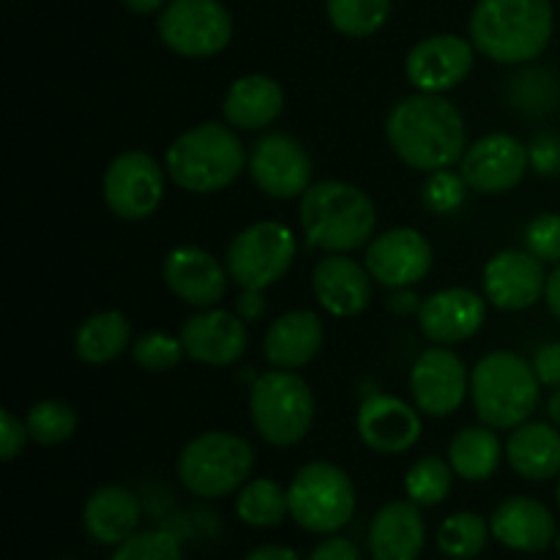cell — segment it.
<instances>
[{"mask_svg": "<svg viewBox=\"0 0 560 560\" xmlns=\"http://www.w3.org/2000/svg\"><path fill=\"white\" fill-rule=\"evenodd\" d=\"M162 277L170 293L195 310L217 306L228 293V284L233 282L228 266H222L219 257L195 244H180L170 249L164 257Z\"/></svg>", "mask_w": 560, "mask_h": 560, "instance_id": "d6986e66", "label": "cell"}, {"mask_svg": "<svg viewBox=\"0 0 560 560\" xmlns=\"http://www.w3.org/2000/svg\"><path fill=\"white\" fill-rule=\"evenodd\" d=\"M410 397L421 416L446 419L470 397V372L448 345H432L410 366Z\"/></svg>", "mask_w": 560, "mask_h": 560, "instance_id": "7c38bea8", "label": "cell"}, {"mask_svg": "<svg viewBox=\"0 0 560 560\" xmlns=\"http://www.w3.org/2000/svg\"><path fill=\"white\" fill-rule=\"evenodd\" d=\"M545 262L528 249H501L485 262L481 290L501 312H525L545 301Z\"/></svg>", "mask_w": 560, "mask_h": 560, "instance_id": "2e32d148", "label": "cell"}, {"mask_svg": "<svg viewBox=\"0 0 560 560\" xmlns=\"http://www.w3.org/2000/svg\"><path fill=\"white\" fill-rule=\"evenodd\" d=\"M476 52L501 66H528L541 58L556 33L552 0H476L470 14Z\"/></svg>", "mask_w": 560, "mask_h": 560, "instance_id": "7a4b0ae2", "label": "cell"}, {"mask_svg": "<svg viewBox=\"0 0 560 560\" xmlns=\"http://www.w3.org/2000/svg\"><path fill=\"white\" fill-rule=\"evenodd\" d=\"M506 454L498 430L487 424H470L448 443V463L463 481H487L501 468Z\"/></svg>", "mask_w": 560, "mask_h": 560, "instance_id": "f546056e", "label": "cell"}, {"mask_svg": "<svg viewBox=\"0 0 560 560\" xmlns=\"http://www.w3.org/2000/svg\"><path fill=\"white\" fill-rule=\"evenodd\" d=\"M427 545V523L413 501H388L372 517L370 552L375 560H419Z\"/></svg>", "mask_w": 560, "mask_h": 560, "instance_id": "d4e9b609", "label": "cell"}, {"mask_svg": "<svg viewBox=\"0 0 560 560\" xmlns=\"http://www.w3.org/2000/svg\"><path fill=\"white\" fill-rule=\"evenodd\" d=\"M164 173L167 170L148 151L131 148L118 153L104 170V206L124 222H145L164 200Z\"/></svg>", "mask_w": 560, "mask_h": 560, "instance_id": "8fae6325", "label": "cell"}, {"mask_svg": "<svg viewBox=\"0 0 560 560\" xmlns=\"http://www.w3.org/2000/svg\"><path fill=\"white\" fill-rule=\"evenodd\" d=\"M244 142L230 124L191 126L170 142L164 170L178 189L189 195H217L233 186L246 167Z\"/></svg>", "mask_w": 560, "mask_h": 560, "instance_id": "277c9868", "label": "cell"}, {"mask_svg": "<svg viewBox=\"0 0 560 560\" xmlns=\"http://www.w3.org/2000/svg\"><path fill=\"white\" fill-rule=\"evenodd\" d=\"M547 419L560 430V386L552 388L550 399H547Z\"/></svg>", "mask_w": 560, "mask_h": 560, "instance_id": "f907efd6", "label": "cell"}, {"mask_svg": "<svg viewBox=\"0 0 560 560\" xmlns=\"http://www.w3.org/2000/svg\"><path fill=\"white\" fill-rule=\"evenodd\" d=\"M299 255L293 230L273 219L249 224L230 241L224 266L241 290H268L284 279Z\"/></svg>", "mask_w": 560, "mask_h": 560, "instance_id": "9c48e42d", "label": "cell"}, {"mask_svg": "<svg viewBox=\"0 0 560 560\" xmlns=\"http://www.w3.org/2000/svg\"><path fill=\"white\" fill-rule=\"evenodd\" d=\"M541 399V383L530 361L514 350H492L470 370V402L481 424L514 430L530 421Z\"/></svg>", "mask_w": 560, "mask_h": 560, "instance_id": "5b68a950", "label": "cell"}, {"mask_svg": "<svg viewBox=\"0 0 560 560\" xmlns=\"http://www.w3.org/2000/svg\"><path fill=\"white\" fill-rule=\"evenodd\" d=\"M252 180L273 200H295L312 186V156L293 135L266 131L246 159Z\"/></svg>", "mask_w": 560, "mask_h": 560, "instance_id": "4fadbf2b", "label": "cell"}, {"mask_svg": "<svg viewBox=\"0 0 560 560\" xmlns=\"http://www.w3.org/2000/svg\"><path fill=\"white\" fill-rule=\"evenodd\" d=\"M290 517L299 528L317 536H334L353 520L355 487L334 463H306L288 487Z\"/></svg>", "mask_w": 560, "mask_h": 560, "instance_id": "ba28073f", "label": "cell"}, {"mask_svg": "<svg viewBox=\"0 0 560 560\" xmlns=\"http://www.w3.org/2000/svg\"><path fill=\"white\" fill-rule=\"evenodd\" d=\"M386 140L402 164L421 173H438L463 162L468 131L457 104L441 93L416 91L392 107Z\"/></svg>", "mask_w": 560, "mask_h": 560, "instance_id": "6da1fadb", "label": "cell"}, {"mask_svg": "<svg viewBox=\"0 0 560 560\" xmlns=\"http://www.w3.org/2000/svg\"><path fill=\"white\" fill-rule=\"evenodd\" d=\"M131 348V323L124 312L104 310L85 317L74 334V353L82 364L102 366Z\"/></svg>", "mask_w": 560, "mask_h": 560, "instance_id": "f1b7e54d", "label": "cell"}, {"mask_svg": "<svg viewBox=\"0 0 560 560\" xmlns=\"http://www.w3.org/2000/svg\"><path fill=\"white\" fill-rule=\"evenodd\" d=\"M364 266L383 288H413L430 273L432 244L421 230L392 228L366 244Z\"/></svg>", "mask_w": 560, "mask_h": 560, "instance_id": "e0dca14e", "label": "cell"}, {"mask_svg": "<svg viewBox=\"0 0 560 560\" xmlns=\"http://www.w3.org/2000/svg\"><path fill=\"white\" fill-rule=\"evenodd\" d=\"M468 189L470 186L465 184L463 173H454L452 167L438 170V173H430V178L421 186V202L432 213H454L463 208Z\"/></svg>", "mask_w": 560, "mask_h": 560, "instance_id": "f35d334b", "label": "cell"}, {"mask_svg": "<svg viewBox=\"0 0 560 560\" xmlns=\"http://www.w3.org/2000/svg\"><path fill=\"white\" fill-rule=\"evenodd\" d=\"M312 293L334 317H355L372 301V273L350 255H326L312 268Z\"/></svg>", "mask_w": 560, "mask_h": 560, "instance_id": "7402d4cb", "label": "cell"}, {"mask_svg": "<svg viewBox=\"0 0 560 560\" xmlns=\"http://www.w3.org/2000/svg\"><path fill=\"white\" fill-rule=\"evenodd\" d=\"M142 520L140 501L129 487L104 485L88 495L82 506V525L88 536L104 547H118L137 534Z\"/></svg>", "mask_w": 560, "mask_h": 560, "instance_id": "484cf974", "label": "cell"}, {"mask_svg": "<svg viewBox=\"0 0 560 560\" xmlns=\"http://www.w3.org/2000/svg\"><path fill=\"white\" fill-rule=\"evenodd\" d=\"M315 394L293 370H268L252 383L249 416L255 432L277 448H290L315 424Z\"/></svg>", "mask_w": 560, "mask_h": 560, "instance_id": "52a82bcc", "label": "cell"}, {"mask_svg": "<svg viewBox=\"0 0 560 560\" xmlns=\"http://www.w3.org/2000/svg\"><path fill=\"white\" fill-rule=\"evenodd\" d=\"M545 304L550 315L560 323V266L547 273V288H545Z\"/></svg>", "mask_w": 560, "mask_h": 560, "instance_id": "7dc6e473", "label": "cell"}, {"mask_svg": "<svg viewBox=\"0 0 560 560\" xmlns=\"http://www.w3.org/2000/svg\"><path fill=\"white\" fill-rule=\"evenodd\" d=\"M186 350L180 337L164 331H148L131 342V361L145 372H170L184 361Z\"/></svg>", "mask_w": 560, "mask_h": 560, "instance_id": "8d00e7d4", "label": "cell"}, {"mask_svg": "<svg viewBox=\"0 0 560 560\" xmlns=\"http://www.w3.org/2000/svg\"><path fill=\"white\" fill-rule=\"evenodd\" d=\"M530 170L528 145L514 135L492 131L465 148L459 162L465 184L479 195H506L525 180Z\"/></svg>", "mask_w": 560, "mask_h": 560, "instance_id": "5bb4252c", "label": "cell"}, {"mask_svg": "<svg viewBox=\"0 0 560 560\" xmlns=\"http://www.w3.org/2000/svg\"><path fill=\"white\" fill-rule=\"evenodd\" d=\"M235 312L244 317L246 323H257L266 315V301H262L260 290H241L235 299Z\"/></svg>", "mask_w": 560, "mask_h": 560, "instance_id": "f6af8a7d", "label": "cell"}, {"mask_svg": "<svg viewBox=\"0 0 560 560\" xmlns=\"http://www.w3.org/2000/svg\"><path fill=\"white\" fill-rule=\"evenodd\" d=\"M31 441L25 421L16 419L9 408L0 410V459L11 463L25 452V443Z\"/></svg>", "mask_w": 560, "mask_h": 560, "instance_id": "b9f144b4", "label": "cell"}, {"mask_svg": "<svg viewBox=\"0 0 560 560\" xmlns=\"http://www.w3.org/2000/svg\"><path fill=\"white\" fill-rule=\"evenodd\" d=\"M476 47L457 33H435L410 47L405 77L419 93H448L474 71Z\"/></svg>", "mask_w": 560, "mask_h": 560, "instance_id": "9a60e30c", "label": "cell"}, {"mask_svg": "<svg viewBox=\"0 0 560 560\" xmlns=\"http://www.w3.org/2000/svg\"><path fill=\"white\" fill-rule=\"evenodd\" d=\"M556 498H558V506H560V481H558V490H556Z\"/></svg>", "mask_w": 560, "mask_h": 560, "instance_id": "f5cc1de1", "label": "cell"}, {"mask_svg": "<svg viewBox=\"0 0 560 560\" xmlns=\"http://www.w3.org/2000/svg\"><path fill=\"white\" fill-rule=\"evenodd\" d=\"M355 430L375 454H405L421 438V410L394 394H372L361 402Z\"/></svg>", "mask_w": 560, "mask_h": 560, "instance_id": "44dd1931", "label": "cell"}, {"mask_svg": "<svg viewBox=\"0 0 560 560\" xmlns=\"http://www.w3.org/2000/svg\"><path fill=\"white\" fill-rule=\"evenodd\" d=\"M27 435L38 446H60L77 432V413L60 399H42L25 413Z\"/></svg>", "mask_w": 560, "mask_h": 560, "instance_id": "d590c367", "label": "cell"}, {"mask_svg": "<svg viewBox=\"0 0 560 560\" xmlns=\"http://www.w3.org/2000/svg\"><path fill=\"white\" fill-rule=\"evenodd\" d=\"M556 550H558V556H560V528H558V534H556Z\"/></svg>", "mask_w": 560, "mask_h": 560, "instance_id": "816d5d0a", "label": "cell"}, {"mask_svg": "<svg viewBox=\"0 0 560 560\" xmlns=\"http://www.w3.org/2000/svg\"><path fill=\"white\" fill-rule=\"evenodd\" d=\"M326 326L312 310H290L279 315L262 337V355L277 370H301L323 348Z\"/></svg>", "mask_w": 560, "mask_h": 560, "instance_id": "cb8c5ba5", "label": "cell"}, {"mask_svg": "<svg viewBox=\"0 0 560 560\" xmlns=\"http://www.w3.org/2000/svg\"><path fill=\"white\" fill-rule=\"evenodd\" d=\"M306 560H364L361 558L359 547L350 539H342V536H328L326 541L315 547Z\"/></svg>", "mask_w": 560, "mask_h": 560, "instance_id": "ee69618b", "label": "cell"}, {"mask_svg": "<svg viewBox=\"0 0 560 560\" xmlns=\"http://www.w3.org/2000/svg\"><path fill=\"white\" fill-rule=\"evenodd\" d=\"M534 370L536 377H539L541 386L558 388L560 386V339L556 342H545L539 350L534 353Z\"/></svg>", "mask_w": 560, "mask_h": 560, "instance_id": "7bdbcfd3", "label": "cell"}, {"mask_svg": "<svg viewBox=\"0 0 560 560\" xmlns=\"http://www.w3.org/2000/svg\"><path fill=\"white\" fill-rule=\"evenodd\" d=\"M490 301L470 288H443L427 295L416 312L419 331L432 345H459L481 331Z\"/></svg>", "mask_w": 560, "mask_h": 560, "instance_id": "ffe728a7", "label": "cell"}, {"mask_svg": "<svg viewBox=\"0 0 560 560\" xmlns=\"http://www.w3.org/2000/svg\"><path fill=\"white\" fill-rule=\"evenodd\" d=\"M394 0H326L328 22L348 38L375 36L388 22Z\"/></svg>", "mask_w": 560, "mask_h": 560, "instance_id": "d6a6232c", "label": "cell"}, {"mask_svg": "<svg viewBox=\"0 0 560 560\" xmlns=\"http://www.w3.org/2000/svg\"><path fill=\"white\" fill-rule=\"evenodd\" d=\"M530 156V170L545 178H552V175L560 173V137L552 135V131H541L530 140L528 145Z\"/></svg>", "mask_w": 560, "mask_h": 560, "instance_id": "60d3db41", "label": "cell"}, {"mask_svg": "<svg viewBox=\"0 0 560 560\" xmlns=\"http://www.w3.org/2000/svg\"><path fill=\"white\" fill-rule=\"evenodd\" d=\"M284 113V88L268 74H244L228 88L222 102L224 124L235 131H260Z\"/></svg>", "mask_w": 560, "mask_h": 560, "instance_id": "4316f807", "label": "cell"}, {"mask_svg": "<svg viewBox=\"0 0 560 560\" xmlns=\"http://www.w3.org/2000/svg\"><path fill=\"white\" fill-rule=\"evenodd\" d=\"M421 301L410 293V288L394 290V295L388 299V310L399 312V315H410V312H419Z\"/></svg>", "mask_w": 560, "mask_h": 560, "instance_id": "c3c4849f", "label": "cell"}, {"mask_svg": "<svg viewBox=\"0 0 560 560\" xmlns=\"http://www.w3.org/2000/svg\"><path fill=\"white\" fill-rule=\"evenodd\" d=\"M255 470V448L228 430H208L191 438L178 454V479L191 495L217 501L238 492Z\"/></svg>", "mask_w": 560, "mask_h": 560, "instance_id": "8992f818", "label": "cell"}, {"mask_svg": "<svg viewBox=\"0 0 560 560\" xmlns=\"http://www.w3.org/2000/svg\"><path fill=\"white\" fill-rule=\"evenodd\" d=\"M492 536L490 520L476 512H457L446 517L438 528V550L452 560H474L481 556L487 539Z\"/></svg>", "mask_w": 560, "mask_h": 560, "instance_id": "836d02e7", "label": "cell"}, {"mask_svg": "<svg viewBox=\"0 0 560 560\" xmlns=\"http://www.w3.org/2000/svg\"><path fill=\"white\" fill-rule=\"evenodd\" d=\"M525 249L541 262L560 266V213H536L525 228Z\"/></svg>", "mask_w": 560, "mask_h": 560, "instance_id": "ab89813d", "label": "cell"}, {"mask_svg": "<svg viewBox=\"0 0 560 560\" xmlns=\"http://www.w3.org/2000/svg\"><path fill=\"white\" fill-rule=\"evenodd\" d=\"M109 560H186L178 536L170 530H142L115 547Z\"/></svg>", "mask_w": 560, "mask_h": 560, "instance_id": "74e56055", "label": "cell"}, {"mask_svg": "<svg viewBox=\"0 0 560 560\" xmlns=\"http://www.w3.org/2000/svg\"><path fill=\"white\" fill-rule=\"evenodd\" d=\"M506 98L512 109L530 118L552 113L560 104V80L550 69H523L509 80Z\"/></svg>", "mask_w": 560, "mask_h": 560, "instance_id": "1f68e13d", "label": "cell"}, {"mask_svg": "<svg viewBox=\"0 0 560 560\" xmlns=\"http://www.w3.org/2000/svg\"><path fill=\"white\" fill-rule=\"evenodd\" d=\"M244 560H301L299 552L293 547L284 545H260L252 552H246Z\"/></svg>", "mask_w": 560, "mask_h": 560, "instance_id": "bcb514c9", "label": "cell"}, {"mask_svg": "<svg viewBox=\"0 0 560 560\" xmlns=\"http://www.w3.org/2000/svg\"><path fill=\"white\" fill-rule=\"evenodd\" d=\"M235 514L249 528H277L290 514L288 490L273 479H252L235 492Z\"/></svg>", "mask_w": 560, "mask_h": 560, "instance_id": "4dcf8cb0", "label": "cell"}, {"mask_svg": "<svg viewBox=\"0 0 560 560\" xmlns=\"http://www.w3.org/2000/svg\"><path fill=\"white\" fill-rule=\"evenodd\" d=\"M156 31L164 47L180 58H213L233 38V14L222 0H167Z\"/></svg>", "mask_w": 560, "mask_h": 560, "instance_id": "30bf717a", "label": "cell"}, {"mask_svg": "<svg viewBox=\"0 0 560 560\" xmlns=\"http://www.w3.org/2000/svg\"><path fill=\"white\" fill-rule=\"evenodd\" d=\"M506 463L525 481L560 476V430L552 421H525L506 441Z\"/></svg>", "mask_w": 560, "mask_h": 560, "instance_id": "83f0119b", "label": "cell"}, {"mask_svg": "<svg viewBox=\"0 0 560 560\" xmlns=\"http://www.w3.org/2000/svg\"><path fill=\"white\" fill-rule=\"evenodd\" d=\"M454 468L448 459L438 457V454H427V457L416 459L405 476V495L421 509L441 506L448 498L454 485Z\"/></svg>", "mask_w": 560, "mask_h": 560, "instance_id": "e575fe53", "label": "cell"}, {"mask_svg": "<svg viewBox=\"0 0 560 560\" xmlns=\"http://www.w3.org/2000/svg\"><path fill=\"white\" fill-rule=\"evenodd\" d=\"M299 217L306 244L326 255H350L375 238V202L348 180H315L299 197Z\"/></svg>", "mask_w": 560, "mask_h": 560, "instance_id": "3957f363", "label": "cell"}, {"mask_svg": "<svg viewBox=\"0 0 560 560\" xmlns=\"http://www.w3.org/2000/svg\"><path fill=\"white\" fill-rule=\"evenodd\" d=\"M492 539L501 541L506 550L536 556L556 545L558 523L556 514L541 501L528 495H512L495 506L490 517Z\"/></svg>", "mask_w": 560, "mask_h": 560, "instance_id": "603a6c76", "label": "cell"}, {"mask_svg": "<svg viewBox=\"0 0 560 560\" xmlns=\"http://www.w3.org/2000/svg\"><path fill=\"white\" fill-rule=\"evenodd\" d=\"M180 342H184L186 359L197 361V364L233 366L249 350V328L235 310L208 306V310H197L184 323Z\"/></svg>", "mask_w": 560, "mask_h": 560, "instance_id": "ac0fdd59", "label": "cell"}, {"mask_svg": "<svg viewBox=\"0 0 560 560\" xmlns=\"http://www.w3.org/2000/svg\"><path fill=\"white\" fill-rule=\"evenodd\" d=\"M124 5L131 14H156L167 5V0H124Z\"/></svg>", "mask_w": 560, "mask_h": 560, "instance_id": "681fc988", "label": "cell"}]
</instances>
